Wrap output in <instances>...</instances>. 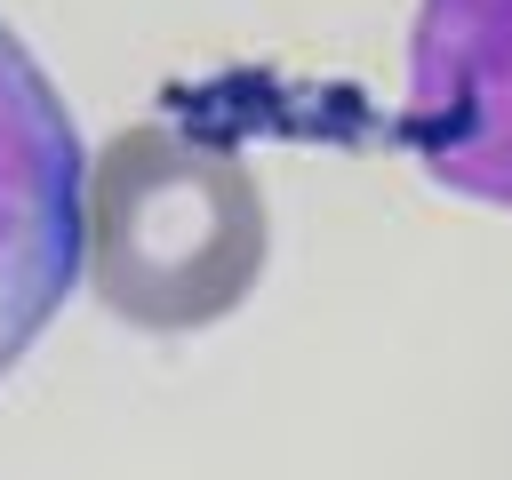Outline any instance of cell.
Returning a JSON list of instances; mask_svg holds the SVG:
<instances>
[{
    "instance_id": "cell-1",
    "label": "cell",
    "mask_w": 512,
    "mask_h": 480,
    "mask_svg": "<svg viewBox=\"0 0 512 480\" xmlns=\"http://www.w3.org/2000/svg\"><path fill=\"white\" fill-rule=\"evenodd\" d=\"M272 256L256 168L192 128H120L80 184V272L144 336H192L248 304Z\"/></svg>"
},
{
    "instance_id": "cell-2",
    "label": "cell",
    "mask_w": 512,
    "mask_h": 480,
    "mask_svg": "<svg viewBox=\"0 0 512 480\" xmlns=\"http://www.w3.org/2000/svg\"><path fill=\"white\" fill-rule=\"evenodd\" d=\"M80 128L0 16V384L80 280Z\"/></svg>"
},
{
    "instance_id": "cell-3",
    "label": "cell",
    "mask_w": 512,
    "mask_h": 480,
    "mask_svg": "<svg viewBox=\"0 0 512 480\" xmlns=\"http://www.w3.org/2000/svg\"><path fill=\"white\" fill-rule=\"evenodd\" d=\"M400 144L440 192L512 208V0H416Z\"/></svg>"
}]
</instances>
